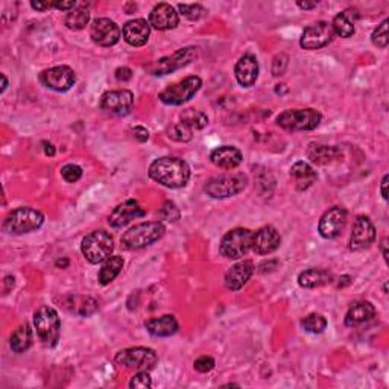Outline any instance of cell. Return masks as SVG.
Returning a JSON list of instances; mask_svg holds the SVG:
<instances>
[{
	"mask_svg": "<svg viewBox=\"0 0 389 389\" xmlns=\"http://www.w3.org/2000/svg\"><path fill=\"white\" fill-rule=\"evenodd\" d=\"M122 36H124L125 42L129 46H145L148 43L149 36H151V26H149V22H146L145 18H135L125 23L124 29H122Z\"/></svg>",
	"mask_w": 389,
	"mask_h": 389,
	"instance_id": "obj_22",
	"label": "cell"
},
{
	"mask_svg": "<svg viewBox=\"0 0 389 389\" xmlns=\"http://www.w3.org/2000/svg\"><path fill=\"white\" fill-rule=\"evenodd\" d=\"M133 78V72L129 67H119L118 70H116V79L122 81V83H125V81H129Z\"/></svg>",
	"mask_w": 389,
	"mask_h": 389,
	"instance_id": "obj_44",
	"label": "cell"
},
{
	"mask_svg": "<svg viewBox=\"0 0 389 389\" xmlns=\"http://www.w3.org/2000/svg\"><path fill=\"white\" fill-rule=\"evenodd\" d=\"M161 211H167V215L163 216L166 221H176V217L172 216V211H178V209H176V206H175L174 202H166L165 206H163Z\"/></svg>",
	"mask_w": 389,
	"mask_h": 389,
	"instance_id": "obj_47",
	"label": "cell"
},
{
	"mask_svg": "<svg viewBox=\"0 0 389 389\" xmlns=\"http://www.w3.org/2000/svg\"><path fill=\"white\" fill-rule=\"evenodd\" d=\"M388 23H389V20H384L379 26H377V29H375L373 32V44L374 46H377L380 47V49H386V46H388V42H389V37H388Z\"/></svg>",
	"mask_w": 389,
	"mask_h": 389,
	"instance_id": "obj_37",
	"label": "cell"
},
{
	"mask_svg": "<svg viewBox=\"0 0 389 389\" xmlns=\"http://www.w3.org/2000/svg\"><path fill=\"white\" fill-rule=\"evenodd\" d=\"M166 228L161 222H142L125 231L122 236V247L126 250H142L165 236Z\"/></svg>",
	"mask_w": 389,
	"mask_h": 389,
	"instance_id": "obj_2",
	"label": "cell"
},
{
	"mask_svg": "<svg viewBox=\"0 0 389 389\" xmlns=\"http://www.w3.org/2000/svg\"><path fill=\"white\" fill-rule=\"evenodd\" d=\"M181 122L195 131V129L206 128L209 124V118L202 111H198V110H193V108H190V110H184L181 113Z\"/></svg>",
	"mask_w": 389,
	"mask_h": 389,
	"instance_id": "obj_35",
	"label": "cell"
},
{
	"mask_svg": "<svg viewBox=\"0 0 389 389\" xmlns=\"http://www.w3.org/2000/svg\"><path fill=\"white\" fill-rule=\"evenodd\" d=\"M280 243H282V237L272 225H265L252 236V251L258 256L272 254L280 247Z\"/></svg>",
	"mask_w": 389,
	"mask_h": 389,
	"instance_id": "obj_18",
	"label": "cell"
},
{
	"mask_svg": "<svg viewBox=\"0 0 389 389\" xmlns=\"http://www.w3.org/2000/svg\"><path fill=\"white\" fill-rule=\"evenodd\" d=\"M61 265H63V266H67V265H69V260H63V262L58 260V262H57V266H61Z\"/></svg>",
	"mask_w": 389,
	"mask_h": 389,
	"instance_id": "obj_54",
	"label": "cell"
},
{
	"mask_svg": "<svg viewBox=\"0 0 389 389\" xmlns=\"http://www.w3.org/2000/svg\"><path fill=\"white\" fill-rule=\"evenodd\" d=\"M11 348L14 353H25L26 350H29V347L32 345V329L29 324H22L18 329L11 334L10 339Z\"/></svg>",
	"mask_w": 389,
	"mask_h": 389,
	"instance_id": "obj_32",
	"label": "cell"
},
{
	"mask_svg": "<svg viewBox=\"0 0 389 389\" xmlns=\"http://www.w3.org/2000/svg\"><path fill=\"white\" fill-rule=\"evenodd\" d=\"M44 222L42 211L31 207H18L5 217L3 230L10 234H26L38 230Z\"/></svg>",
	"mask_w": 389,
	"mask_h": 389,
	"instance_id": "obj_4",
	"label": "cell"
},
{
	"mask_svg": "<svg viewBox=\"0 0 389 389\" xmlns=\"http://www.w3.org/2000/svg\"><path fill=\"white\" fill-rule=\"evenodd\" d=\"M133 135H134V139L143 143V142H146L149 139V131L146 128H143V126H135L133 129Z\"/></svg>",
	"mask_w": 389,
	"mask_h": 389,
	"instance_id": "obj_45",
	"label": "cell"
},
{
	"mask_svg": "<svg viewBox=\"0 0 389 389\" xmlns=\"http://www.w3.org/2000/svg\"><path fill=\"white\" fill-rule=\"evenodd\" d=\"M307 157L312 163H315L318 166L330 165L333 161H339L343 159V152L336 146H327V145H317L312 143L307 149Z\"/></svg>",
	"mask_w": 389,
	"mask_h": 389,
	"instance_id": "obj_26",
	"label": "cell"
},
{
	"mask_svg": "<svg viewBox=\"0 0 389 389\" xmlns=\"http://www.w3.org/2000/svg\"><path fill=\"white\" fill-rule=\"evenodd\" d=\"M42 84L55 92H69L77 83V75L69 66H57L40 75Z\"/></svg>",
	"mask_w": 389,
	"mask_h": 389,
	"instance_id": "obj_13",
	"label": "cell"
},
{
	"mask_svg": "<svg viewBox=\"0 0 389 389\" xmlns=\"http://www.w3.org/2000/svg\"><path fill=\"white\" fill-rule=\"evenodd\" d=\"M169 135L178 142H189L193 137V129L189 128L187 125H184L183 122L172 126V129H169Z\"/></svg>",
	"mask_w": 389,
	"mask_h": 389,
	"instance_id": "obj_39",
	"label": "cell"
},
{
	"mask_svg": "<svg viewBox=\"0 0 389 389\" xmlns=\"http://www.w3.org/2000/svg\"><path fill=\"white\" fill-rule=\"evenodd\" d=\"M347 210L343 207H332L321 216L318 231L324 239H336L347 225Z\"/></svg>",
	"mask_w": 389,
	"mask_h": 389,
	"instance_id": "obj_14",
	"label": "cell"
},
{
	"mask_svg": "<svg viewBox=\"0 0 389 389\" xmlns=\"http://www.w3.org/2000/svg\"><path fill=\"white\" fill-rule=\"evenodd\" d=\"M61 176L67 183H77L83 176V169L78 165H66L61 169Z\"/></svg>",
	"mask_w": 389,
	"mask_h": 389,
	"instance_id": "obj_41",
	"label": "cell"
},
{
	"mask_svg": "<svg viewBox=\"0 0 389 389\" xmlns=\"http://www.w3.org/2000/svg\"><path fill=\"white\" fill-rule=\"evenodd\" d=\"M88 22H90V11L84 8V6H77V8L72 10L69 14H67L64 20L67 28L73 31L84 29Z\"/></svg>",
	"mask_w": 389,
	"mask_h": 389,
	"instance_id": "obj_33",
	"label": "cell"
},
{
	"mask_svg": "<svg viewBox=\"0 0 389 389\" xmlns=\"http://www.w3.org/2000/svg\"><path fill=\"white\" fill-rule=\"evenodd\" d=\"M44 154L49 155V157L55 155V148H53V145H51V143H46V145H44Z\"/></svg>",
	"mask_w": 389,
	"mask_h": 389,
	"instance_id": "obj_51",
	"label": "cell"
},
{
	"mask_svg": "<svg viewBox=\"0 0 389 389\" xmlns=\"http://www.w3.org/2000/svg\"><path fill=\"white\" fill-rule=\"evenodd\" d=\"M145 215L146 211L143 210V207L137 201L129 200L119 204V206L111 211V215L108 216V224H110L113 228H122L133 219H137V217H142Z\"/></svg>",
	"mask_w": 389,
	"mask_h": 389,
	"instance_id": "obj_19",
	"label": "cell"
},
{
	"mask_svg": "<svg viewBox=\"0 0 389 389\" xmlns=\"http://www.w3.org/2000/svg\"><path fill=\"white\" fill-rule=\"evenodd\" d=\"M333 276L329 271L319 269V268H310L303 271L301 274L298 276V284L304 289H315L319 286L329 284L332 283Z\"/></svg>",
	"mask_w": 389,
	"mask_h": 389,
	"instance_id": "obj_30",
	"label": "cell"
},
{
	"mask_svg": "<svg viewBox=\"0 0 389 389\" xmlns=\"http://www.w3.org/2000/svg\"><path fill=\"white\" fill-rule=\"evenodd\" d=\"M70 301L66 303L72 306V312L78 313L81 317H88L93 315L94 312L99 309V304L96 299H93L90 297H70Z\"/></svg>",
	"mask_w": 389,
	"mask_h": 389,
	"instance_id": "obj_34",
	"label": "cell"
},
{
	"mask_svg": "<svg viewBox=\"0 0 389 389\" xmlns=\"http://www.w3.org/2000/svg\"><path fill=\"white\" fill-rule=\"evenodd\" d=\"M122 268H124V258L120 256H111L110 258H107L99 271V283L104 286L110 284L120 274Z\"/></svg>",
	"mask_w": 389,
	"mask_h": 389,
	"instance_id": "obj_31",
	"label": "cell"
},
{
	"mask_svg": "<svg viewBox=\"0 0 389 389\" xmlns=\"http://www.w3.org/2000/svg\"><path fill=\"white\" fill-rule=\"evenodd\" d=\"M242 159H243L242 152L239 151L237 148L230 145L216 148L215 151H211L210 154V161L213 163L215 166L227 170L236 169L242 163Z\"/></svg>",
	"mask_w": 389,
	"mask_h": 389,
	"instance_id": "obj_24",
	"label": "cell"
},
{
	"mask_svg": "<svg viewBox=\"0 0 389 389\" xmlns=\"http://www.w3.org/2000/svg\"><path fill=\"white\" fill-rule=\"evenodd\" d=\"M254 263L252 260H242L227 271L225 274V288L230 291H241L248 283L251 276L254 274Z\"/></svg>",
	"mask_w": 389,
	"mask_h": 389,
	"instance_id": "obj_21",
	"label": "cell"
},
{
	"mask_svg": "<svg viewBox=\"0 0 389 389\" xmlns=\"http://www.w3.org/2000/svg\"><path fill=\"white\" fill-rule=\"evenodd\" d=\"M297 5L299 6L301 10H313V8H317V2H303V0H298Z\"/></svg>",
	"mask_w": 389,
	"mask_h": 389,
	"instance_id": "obj_50",
	"label": "cell"
},
{
	"mask_svg": "<svg viewBox=\"0 0 389 389\" xmlns=\"http://www.w3.org/2000/svg\"><path fill=\"white\" fill-rule=\"evenodd\" d=\"M248 186V176L245 174H230V175H221L215 176V178L209 180V183L204 186L206 193L216 200H224V198L236 196L243 192Z\"/></svg>",
	"mask_w": 389,
	"mask_h": 389,
	"instance_id": "obj_8",
	"label": "cell"
},
{
	"mask_svg": "<svg viewBox=\"0 0 389 389\" xmlns=\"http://www.w3.org/2000/svg\"><path fill=\"white\" fill-rule=\"evenodd\" d=\"M152 386V379L149 375V371H137V374L134 375L129 381V388H140V389H146Z\"/></svg>",
	"mask_w": 389,
	"mask_h": 389,
	"instance_id": "obj_40",
	"label": "cell"
},
{
	"mask_svg": "<svg viewBox=\"0 0 389 389\" xmlns=\"http://www.w3.org/2000/svg\"><path fill=\"white\" fill-rule=\"evenodd\" d=\"M81 251L90 263H102L111 257L114 251V239L105 230L92 231L83 239Z\"/></svg>",
	"mask_w": 389,
	"mask_h": 389,
	"instance_id": "obj_3",
	"label": "cell"
},
{
	"mask_svg": "<svg viewBox=\"0 0 389 389\" xmlns=\"http://www.w3.org/2000/svg\"><path fill=\"white\" fill-rule=\"evenodd\" d=\"M198 55V49L193 46L184 47V49L176 51L175 53L169 57H163L160 59H157L155 63L149 67L152 75H167L174 70H178L181 67H186L187 64L192 63V61Z\"/></svg>",
	"mask_w": 389,
	"mask_h": 389,
	"instance_id": "obj_11",
	"label": "cell"
},
{
	"mask_svg": "<svg viewBox=\"0 0 389 389\" xmlns=\"http://www.w3.org/2000/svg\"><path fill=\"white\" fill-rule=\"evenodd\" d=\"M252 236L254 231L248 228H234L230 230L227 234L222 237L219 245V252L231 260H237L243 256H247L252 250Z\"/></svg>",
	"mask_w": 389,
	"mask_h": 389,
	"instance_id": "obj_9",
	"label": "cell"
},
{
	"mask_svg": "<svg viewBox=\"0 0 389 389\" xmlns=\"http://www.w3.org/2000/svg\"><path fill=\"white\" fill-rule=\"evenodd\" d=\"M33 327L37 330L38 339L46 347H55L59 339L61 321L58 312L51 306H43L33 313Z\"/></svg>",
	"mask_w": 389,
	"mask_h": 389,
	"instance_id": "obj_5",
	"label": "cell"
},
{
	"mask_svg": "<svg viewBox=\"0 0 389 389\" xmlns=\"http://www.w3.org/2000/svg\"><path fill=\"white\" fill-rule=\"evenodd\" d=\"M386 245H388V239L385 237L384 241H381V251H384V257H385V260H388V250H386Z\"/></svg>",
	"mask_w": 389,
	"mask_h": 389,
	"instance_id": "obj_52",
	"label": "cell"
},
{
	"mask_svg": "<svg viewBox=\"0 0 389 389\" xmlns=\"http://www.w3.org/2000/svg\"><path fill=\"white\" fill-rule=\"evenodd\" d=\"M90 36L92 40L98 46L102 47H111L119 43L120 40V29L110 18H96L90 26Z\"/></svg>",
	"mask_w": 389,
	"mask_h": 389,
	"instance_id": "obj_17",
	"label": "cell"
},
{
	"mask_svg": "<svg viewBox=\"0 0 389 389\" xmlns=\"http://www.w3.org/2000/svg\"><path fill=\"white\" fill-rule=\"evenodd\" d=\"M116 364L125 370L133 371H151L155 368L159 356L152 348L131 347L116 354Z\"/></svg>",
	"mask_w": 389,
	"mask_h": 389,
	"instance_id": "obj_6",
	"label": "cell"
},
{
	"mask_svg": "<svg viewBox=\"0 0 389 389\" xmlns=\"http://www.w3.org/2000/svg\"><path fill=\"white\" fill-rule=\"evenodd\" d=\"M359 18V11L354 8H348L333 18L332 29L333 33L343 37V38H350L354 33V23Z\"/></svg>",
	"mask_w": 389,
	"mask_h": 389,
	"instance_id": "obj_28",
	"label": "cell"
},
{
	"mask_svg": "<svg viewBox=\"0 0 389 389\" xmlns=\"http://www.w3.org/2000/svg\"><path fill=\"white\" fill-rule=\"evenodd\" d=\"M301 325L306 332L319 334L327 329V319L321 313H310V315H307L303 319Z\"/></svg>",
	"mask_w": 389,
	"mask_h": 389,
	"instance_id": "obj_36",
	"label": "cell"
},
{
	"mask_svg": "<svg viewBox=\"0 0 389 389\" xmlns=\"http://www.w3.org/2000/svg\"><path fill=\"white\" fill-rule=\"evenodd\" d=\"M374 317L375 307L370 301L354 303L345 315V325L350 327V329H354V327L370 323V321L374 319Z\"/></svg>",
	"mask_w": 389,
	"mask_h": 389,
	"instance_id": "obj_25",
	"label": "cell"
},
{
	"mask_svg": "<svg viewBox=\"0 0 389 389\" xmlns=\"http://www.w3.org/2000/svg\"><path fill=\"white\" fill-rule=\"evenodd\" d=\"M178 10H180L181 14L189 20H200L207 14V10L204 8V6L198 5V3L196 5L183 3V5H178Z\"/></svg>",
	"mask_w": 389,
	"mask_h": 389,
	"instance_id": "obj_38",
	"label": "cell"
},
{
	"mask_svg": "<svg viewBox=\"0 0 389 389\" xmlns=\"http://www.w3.org/2000/svg\"><path fill=\"white\" fill-rule=\"evenodd\" d=\"M234 75L242 87H252L258 78V61L251 53H245L236 63Z\"/></svg>",
	"mask_w": 389,
	"mask_h": 389,
	"instance_id": "obj_23",
	"label": "cell"
},
{
	"mask_svg": "<svg viewBox=\"0 0 389 389\" xmlns=\"http://www.w3.org/2000/svg\"><path fill=\"white\" fill-rule=\"evenodd\" d=\"M202 81L200 77H187L180 83L166 87L159 98L166 105H183L192 99L195 94L200 92Z\"/></svg>",
	"mask_w": 389,
	"mask_h": 389,
	"instance_id": "obj_10",
	"label": "cell"
},
{
	"mask_svg": "<svg viewBox=\"0 0 389 389\" xmlns=\"http://www.w3.org/2000/svg\"><path fill=\"white\" fill-rule=\"evenodd\" d=\"M53 8L70 12L72 10L77 8V2H75V0H69V2H53Z\"/></svg>",
	"mask_w": 389,
	"mask_h": 389,
	"instance_id": "obj_46",
	"label": "cell"
},
{
	"mask_svg": "<svg viewBox=\"0 0 389 389\" xmlns=\"http://www.w3.org/2000/svg\"><path fill=\"white\" fill-rule=\"evenodd\" d=\"M288 61H289V58L283 55V53H282V63H278L277 57L274 58V63H272V73H274V77H278V75L284 73L286 67H288Z\"/></svg>",
	"mask_w": 389,
	"mask_h": 389,
	"instance_id": "obj_43",
	"label": "cell"
},
{
	"mask_svg": "<svg viewBox=\"0 0 389 389\" xmlns=\"http://www.w3.org/2000/svg\"><path fill=\"white\" fill-rule=\"evenodd\" d=\"M319 111L313 108H303V110H286L277 118V125L286 131H312L319 126Z\"/></svg>",
	"mask_w": 389,
	"mask_h": 389,
	"instance_id": "obj_7",
	"label": "cell"
},
{
	"mask_svg": "<svg viewBox=\"0 0 389 389\" xmlns=\"http://www.w3.org/2000/svg\"><path fill=\"white\" fill-rule=\"evenodd\" d=\"M146 330L157 338H167L178 332V321L174 315H163L160 318L148 319L145 323Z\"/></svg>",
	"mask_w": 389,
	"mask_h": 389,
	"instance_id": "obj_27",
	"label": "cell"
},
{
	"mask_svg": "<svg viewBox=\"0 0 389 389\" xmlns=\"http://www.w3.org/2000/svg\"><path fill=\"white\" fill-rule=\"evenodd\" d=\"M291 176L293 183H295V187L303 192V190H307L310 186H313V183L318 178V174L309 163L297 161L295 165L291 167Z\"/></svg>",
	"mask_w": 389,
	"mask_h": 389,
	"instance_id": "obj_29",
	"label": "cell"
},
{
	"mask_svg": "<svg viewBox=\"0 0 389 389\" xmlns=\"http://www.w3.org/2000/svg\"><path fill=\"white\" fill-rule=\"evenodd\" d=\"M2 81H3V85H2V93L6 90V87H8V79H6L5 75H2Z\"/></svg>",
	"mask_w": 389,
	"mask_h": 389,
	"instance_id": "obj_53",
	"label": "cell"
},
{
	"mask_svg": "<svg viewBox=\"0 0 389 389\" xmlns=\"http://www.w3.org/2000/svg\"><path fill=\"white\" fill-rule=\"evenodd\" d=\"M193 368L198 373H210L215 368V359L210 356H201L193 362Z\"/></svg>",
	"mask_w": 389,
	"mask_h": 389,
	"instance_id": "obj_42",
	"label": "cell"
},
{
	"mask_svg": "<svg viewBox=\"0 0 389 389\" xmlns=\"http://www.w3.org/2000/svg\"><path fill=\"white\" fill-rule=\"evenodd\" d=\"M333 29L332 25L327 22H317L303 31L301 40H299V46L306 51H318L323 49L333 40Z\"/></svg>",
	"mask_w": 389,
	"mask_h": 389,
	"instance_id": "obj_12",
	"label": "cell"
},
{
	"mask_svg": "<svg viewBox=\"0 0 389 389\" xmlns=\"http://www.w3.org/2000/svg\"><path fill=\"white\" fill-rule=\"evenodd\" d=\"M134 105V94L129 90L107 92L100 99V108L113 116H126Z\"/></svg>",
	"mask_w": 389,
	"mask_h": 389,
	"instance_id": "obj_16",
	"label": "cell"
},
{
	"mask_svg": "<svg viewBox=\"0 0 389 389\" xmlns=\"http://www.w3.org/2000/svg\"><path fill=\"white\" fill-rule=\"evenodd\" d=\"M180 17L172 5L159 3L155 5L149 14V26L157 31H169L178 26Z\"/></svg>",
	"mask_w": 389,
	"mask_h": 389,
	"instance_id": "obj_20",
	"label": "cell"
},
{
	"mask_svg": "<svg viewBox=\"0 0 389 389\" xmlns=\"http://www.w3.org/2000/svg\"><path fill=\"white\" fill-rule=\"evenodd\" d=\"M375 241L374 224L368 216H358L353 224L350 236V250L362 251L370 248Z\"/></svg>",
	"mask_w": 389,
	"mask_h": 389,
	"instance_id": "obj_15",
	"label": "cell"
},
{
	"mask_svg": "<svg viewBox=\"0 0 389 389\" xmlns=\"http://www.w3.org/2000/svg\"><path fill=\"white\" fill-rule=\"evenodd\" d=\"M388 181H389V175H385L384 180L380 183V193L385 201H388Z\"/></svg>",
	"mask_w": 389,
	"mask_h": 389,
	"instance_id": "obj_49",
	"label": "cell"
},
{
	"mask_svg": "<svg viewBox=\"0 0 389 389\" xmlns=\"http://www.w3.org/2000/svg\"><path fill=\"white\" fill-rule=\"evenodd\" d=\"M31 6L37 11H46V10L52 8L53 2H40V0H37V2H31Z\"/></svg>",
	"mask_w": 389,
	"mask_h": 389,
	"instance_id": "obj_48",
	"label": "cell"
},
{
	"mask_svg": "<svg viewBox=\"0 0 389 389\" xmlns=\"http://www.w3.org/2000/svg\"><path fill=\"white\" fill-rule=\"evenodd\" d=\"M149 176L167 189H181L190 180V167L178 157H161L149 166Z\"/></svg>",
	"mask_w": 389,
	"mask_h": 389,
	"instance_id": "obj_1",
	"label": "cell"
}]
</instances>
